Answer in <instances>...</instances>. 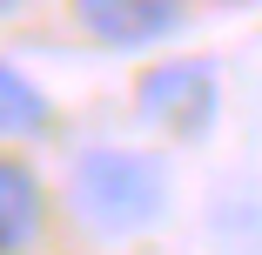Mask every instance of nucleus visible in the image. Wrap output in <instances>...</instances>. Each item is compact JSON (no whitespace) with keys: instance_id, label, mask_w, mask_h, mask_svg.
Here are the masks:
<instances>
[{"instance_id":"nucleus-2","label":"nucleus","mask_w":262,"mask_h":255,"mask_svg":"<svg viewBox=\"0 0 262 255\" xmlns=\"http://www.w3.org/2000/svg\"><path fill=\"white\" fill-rule=\"evenodd\" d=\"M135 114L168 134V141H202L222 114V81L208 61H155L141 81H135Z\"/></svg>"},{"instance_id":"nucleus-3","label":"nucleus","mask_w":262,"mask_h":255,"mask_svg":"<svg viewBox=\"0 0 262 255\" xmlns=\"http://www.w3.org/2000/svg\"><path fill=\"white\" fill-rule=\"evenodd\" d=\"M74 14L101 47H155L182 27L188 0H74Z\"/></svg>"},{"instance_id":"nucleus-4","label":"nucleus","mask_w":262,"mask_h":255,"mask_svg":"<svg viewBox=\"0 0 262 255\" xmlns=\"http://www.w3.org/2000/svg\"><path fill=\"white\" fill-rule=\"evenodd\" d=\"M47 228V188L20 155H0V255H27Z\"/></svg>"},{"instance_id":"nucleus-1","label":"nucleus","mask_w":262,"mask_h":255,"mask_svg":"<svg viewBox=\"0 0 262 255\" xmlns=\"http://www.w3.org/2000/svg\"><path fill=\"white\" fill-rule=\"evenodd\" d=\"M68 201H74V215L88 228H101V235H141L168 208V168H162V155H148V148L101 141V148H81L74 155Z\"/></svg>"},{"instance_id":"nucleus-5","label":"nucleus","mask_w":262,"mask_h":255,"mask_svg":"<svg viewBox=\"0 0 262 255\" xmlns=\"http://www.w3.org/2000/svg\"><path fill=\"white\" fill-rule=\"evenodd\" d=\"M54 128V108H47V94L0 61V141H27V134H47Z\"/></svg>"},{"instance_id":"nucleus-6","label":"nucleus","mask_w":262,"mask_h":255,"mask_svg":"<svg viewBox=\"0 0 262 255\" xmlns=\"http://www.w3.org/2000/svg\"><path fill=\"white\" fill-rule=\"evenodd\" d=\"M14 7H20V0H0V14H14Z\"/></svg>"}]
</instances>
